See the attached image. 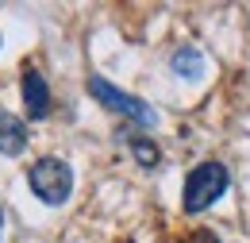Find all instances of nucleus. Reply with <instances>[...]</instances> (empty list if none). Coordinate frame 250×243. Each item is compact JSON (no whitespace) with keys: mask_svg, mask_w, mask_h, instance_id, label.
Masks as SVG:
<instances>
[{"mask_svg":"<svg viewBox=\"0 0 250 243\" xmlns=\"http://www.w3.org/2000/svg\"><path fill=\"white\" fill-rule=\"evenodd\" d=\"M227 189V166L219 162H200L185 178V213H204L212 209Z\"/></svg>","mask_w":250,"mask_h":243,"instance_id":"nucleus-1","label":"nucleus"},{"mask_svg":"<svg viewBox=\"0 0 250 243\" xmlns=\"http://www.w3.org/2000/svg\"><path fill=\"white\" fill-rule=\"evenodd\" d=\"M27 185L42 205H62L69 197V189H73V170L62 158H39L31 166V174H27Z\"/></svg>","mask_w":250,"mask_h":243,"instance_id":"nucleus-2","label":"nucleus"},{"mask_svg":"<svg viewBox=\"0 0 250 243\" xmlns=\"http://www.w3.org/2000/svg\"><path fill=\"white\" fill-rule=\"evenodd\" d=\"M89 93H93V97L104 104V108H112V112H124V116H131V120H139V123H146V127L158 120L150 104H143L139 97H131V93L116 89V85H108L104 77H89Z\"/></svg>","mask_w":250,"mask_h":243,"instance_id":"nucleus-3","label":"nucleus"},{"mask_svg":"<svg viewBox=\"0 0 250 243\" xmlns=\"http://www.w3.org/2000/svg\"><path fill=\"white\" fill-rule=\"evenodd\" d=\"M23 104H27V116L31 120H42L50 112V89H46L42 73H35V70L23 73Z\"/></svg>","mask_w":250,"mask_h":243,"instance_id":"nucleus-4","label":"nucleus"},{"mask_svg":"<svg viewBox=\"0 0 250 243\" xmlns=\"http://www.w3.org/2000/svg\"><path fill=\"white\" fill-rule=\"evenodd\" d=\"M27 147V123L0 108V154H20Z\"/></svg>","mask_w":250,"mask_h":243,"instance_id":"nucleus-5","label":"nucleus"},{"mask_svg":"<svg viewBox=\"0 0 250 243\" xmlns=\"http://www.w3.org/2000/svg\"><path fill=\"white\" fill-rule=\"evenodd\" d=\"M169 66H173L181 77H200V70H204V54H200L196 47H181V50H173Z\"/></svg>","mask_w":250,"mask_h":243,"instance_id":"nucleus-6","label":"nucleus"},{"mask_svg":"<svg viewBox=\"0 0 250 243\" xmlns=\"http://www.w3.org/2000/svg\"><path fill=\"white\" fill-rule=\"evenodd\" d=\"M131 154L139 158V166H158V147L150 139H131Z\"/></svg>","mask_w":250,"mask_h":243,"instance_id":"nucleus-7","label":"nucleus"},{"mask_svg":"<svg viewBox=\"0 0 250 243\" xmlns=\"http://www.w3.org/2000/svg\"><path fill=\"white\" fill-rule=\"evenodd\" d=\"M0 228H4V213H0Z\"/></svg>","mask_w":250,"mask_h":243,"instance_id":"nucleus-8","label":"nucleus"}]
</instances>
